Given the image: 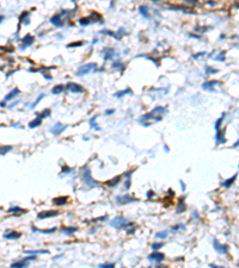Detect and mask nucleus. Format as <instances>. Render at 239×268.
<instances>
[{
    "label": "nucleus",
    "instance_id": "obj_1",
    "mask_svg": "<svg viewBox=\"0 0 239 268\" xmlns=\"http://www.w3.org/2000/svg\"><path fill=\"white\" fill-rule=\"evenodd\" d=\"M95 69H96V63H87V64H84V66L78 68L77 75L78 76H82V75H86V74H89L90 72H92Z\"/></svg>",
    "mask_w": 239,
    "mask_h": 268
},
{
    "label": "nucleus",
    "instance_id": "obj_2",
    "mask_svg": "<svg viewBox=\"0 0 239 268\" xmlns=\"http://www.w3.org/2000/svg\"><path fill=\"white\" fill-rule=\"evenodd\" d=\"M110 225L114 227V228L122 229V228H126V227H129L130 223L127 222V219H124L122 217H117V218H115V219H112V221L110 222Z\"/></svg>",
    "mask_w": 239,
    "mask_h": 268
},
{
    "label": "nucleus",
    "instance_id": "obj_3",
    "mask_svg": "<svg viewBox=\"0 0 239 268\" xmlns=\"http://www.w3.org/2000/svg\"><path fill=\"white\" fill-rule=\"evenodd\" d=\"M81 176H82V179L85 180V182L89 185L90 187H95V186H97V182H96L92 178H91V174H90V170L87 169V168L85 167L84 169L81 170Z\"/></svg>",
    "mask_w": 239,
    "mask_h": 268
},
{
    "label": "nucleus",
    "instance_id": "obj_4",
    "mask_svg": "<svg viewBox=\"0 0 239 268\" xmlns=\"http://www.w3.org/2000/svg\"><path fill=\"white\" fill-rule=\"evenodd\" d=\"M165 255L161 254V253H158V250H154V253H152L151 255H148V260L150 261H156V262H161L164 261Z\"/></svg>",
    "mask_w": 239,
    "mask_h": 268
},
{
    "label": "nucleus",
    "instance_id": "obj_5",
    "mask_svg": "<svg viewBox=\"0 0 239 268\" xmlns=\"http://www.w3.org/2000/svg\"><path fill=\"white\" fill-rule=\"evenodd\" d=\"M213 246H214V249H215L218 253H220V254H226L227 250H228V247H227V246H222V244H220L219 241H216V240L213 241Z\"/></svg>",
    "mask_w": 239,
    "mask_h": 268
},
{
    "label": "nucleus",
    "instance_id": "obj_6",
    "mask_svg": "<svg viewBox=\"0 0 239 268\" xmlns=\"http://www.w3.org/2000/svg\"><path fill=\"white\" fill-rule=\"evenodd\" d=\"M57 214H59V212H56V211H42L40 213H37V218L38 219H46V218H49V217H55Z\"/></svg>",
    "mask_w": 239,
    "mask_h": 268
},
{
    "label": "nucleus",
    "instance_id": "obj_7",
    "mask_svg": "<svg viewBox=\"0 0 239 268\" xmlns=\"http://www.w3.org/2000/svg\"><path fill=\"white\" fill-rule=\"evenodd\" d=\"M116 200H117V203H120V204H127V203L137 201V199L136 198H133V197H129V195H121V197H117Z\"/></svg>",
    "mask_w": 239,
    "mask_h": 268
},
{
    "label": "nucleus",
    "instance_id": "obj_8",
    "mask_svg": "<svg viewBox=\"0 0 239 268\" xmlns=\"http://www.w3.org/2000/svg\"><path fill=\"white\" fill-rule=\"evenodd\" d=\"M67 126H65V125H62L61 123H56L54 126L50 129V132L52 134H54V135H59V134H61L62 131L65 130Z\"/></svg>",
    "mask_w": 239,
    "mask_h": 268
},
{
    "label": "nucleus",
    "instance_id": "obj_9",
    "mask_svg": "<svg viewBox=\"0 0 239 268\" xmlns=\"http://www.w3.org/2000/svg\"><path fill=\"white\" fill-rule=\"evenodd\" d=\"M67 88L71 92H73V93H81L82 91H84V88L81 86H79L77 83H73V82H69L68 85H67Z\"/></svg>",
    "mask_w": 239,
    "mask_h": 268
},
{
    "label": "nucleus",
    "instance_id": "obj_10",
    "mask_svg": "<svg viewBox=\"0 0 239 268\" xmlns=\"http://www.w3.org/2000/svg\"><path fill=\"white\" fill-rule=\"evenodd\" d=\"M22 236L21 232H16V231H10L7 234H4V238L6 240H17Z\"/></svg>",
    "mask_w": 239,
    "mask_h": 268
},
{
    "label": "nucleus",
    "instance_id": "obj_11",
    "mask_svg": "<svg viewBox=\"0 0 239 268\" xmlns=\"http://www.w3.org/2000/svg\"><path fill=\"white\" fill-rule=\"evenodd\" d=\"M220 82L219 81H215V80H212V81H207V82H205L203 85H202V88L203 89H208V91H214L213 89V86H215V85H219Z\"/></svg>",
    "mask_w": 239,
    "mask_h": 268
},
{
    "label": "nucleus",
    "instance_id": "obj_12",
    "mask_svg": "<svg viewBox=\"0 0 239 268\" xmlns=\"http://www.w3.org/2000/svg\"><path fill=\"white\" fill-rule=\"evenodd\" d=\"M50 23L55 25V26H62V20H61V17L60 16H54V17H52V19H50Z\"/></svg>",
    "mask_w": 239,
    "mask_h": 268
},
{
    "label": "nucleus",
    "instance_id": "obj_13",
    "mask_svg": "<svg viewBox=\"0 0 239 268\" xmlns=\"http://www.w3.org/2000/svg\"><path fill=\"white\" fill-rule=\"evenodd\" d=\"M22 42L24 43L23 48L27 47V45H31V44L34 43V37H32V36H30V35H27V36H25V37L22 40Z\"/></svg>",
    "mask_w": 239,
    "mask_h": 268
},
{
    "label": "nucleus",
    "instance_id": "obj_14",
    "mask_svg": "<svg viewBox=\"0 0 239 268\" xmlns=\"http://www.w3.org/2000/svg\"><path fill=\"white\" fill-rule=\"evenodd\" d=\"M18 93H19V89H18V88H14L13 91H11V92L5 97V101H8V100H11V99H13Z\"/></svg>",
    "mask_w": 239,
    "mask_h": 268
},
{
    "label": "nucleus",
    "instance_id": "obj_15",
    "mask_svg": "<svg viewBox=\"0 0 239 268\" xmlns=\"http://www.w3.org/2000/svg\"><path fill=\"white\" fill-rule=\"evenodd\" d=\"M41 123H42V118L41 117H37L35 121H31L30 123H29V127H30V129H32V127H37Z\"/></svg>",
    "mask_w": 239,
    "mask_h": 268
},
{
    "label": "nucleus",
    "instance_id": "obj_16",
    "mask_svg": "<svg viewBox=\"0 0 239 268\" xmlns=\"http://www.w3.org/2000/svg\"><path fill=\"white\" fill-rule=\"evenodd\" d=\"M67 197H59V198H55L54 199V204L55 205H63L67 203Z\"/></svg>",
    "mask_w": 239,
    "mask_h": 268
},
{
    "label": "nucleus",
    "instance_id": "obj_17",
    "mask_svg": "<svg viewBox=\"0 0 239 268\" xmlns=\"http://www.w3.org/2000/svg\"><path fill=\"white\" fill-rule=\"evenodd\" d=\"M185 210V205H184V198H181L179 201H178V206H177V213H181Z\"/></svg>",
    "mask_w": 239,
    "mask_h": 268
},
{
    "label": "nucleus",
    "instance_id": "obj_18",
    "mask_svg": "<svg viewBox=\"0 0 239 268\" xmlns=\"http://www.w3.org/2000/svg\"><path fill=\"white\" fill-rule=\"evenodd\" d=\"M139 13L142 14L145 18H148V7L145 6V5L140 6V7H139Z\"/></svg>",
    "mask_w": 239,
    "mask_h": 268
},
{
    "label": "nucleus",
    "instance_id": "obj_19",
    "mask_svg": "<svg viewBox=\"0 0 239 268\" xmlns=\"http://www.w3.org/2000/svg\"><path fill=\"white\" fill-rule=\"evenodd\" d=\"M236 178H237V174H234V175L232 176V178H230L228 180H226L225 182H222V186H224V187H226V188H228V187H230V186H231V185L233 184V182H234Z\"/></svg>",
    "mask_w": 239,
    "mask_h": 268
},
{
    "label": "nucleus",
    "instance_id": "obj_20",
    "mask_svg": "<svg viewBox=\"0 0 239 268\" xmlns=\"http://www.w3.org/2000/svg\"><path fill=\"white\" fill-rule=\"evenodd\" d=\"M77 230H78L77 228H63V229H61L62 232H63L65 235H67V236H71L72 234H74Z\"/></svg>",
    "mask_w": 239,
    "mask_h": 268
},
{
    "label": "nucleus",
    "instance_id": "obj_21",
    "mask_svg": "<svg viewBox=\"0 0 239 268\" xmlns=\"http://www.w3.org/2000/svg\"><path fill=\"white\" fill-rule=\"evenodd\" d=\"M27 261L25 260H23V261H19V262H14V263H12L11 265V267H16V268H22V267H27Z\"/></svg>",
    "mask_w": 239,
    "mask_h": 268
},
{
    "label": "nucleus",
    "instance_id": "obj_22",
    "mask_svg": "<svg viewBox=\"0 0 239 268\" xmlns=\"http://www.w3.org/2000/svg\"><path fill=\"white\" fill-rule=\"evenodd\" d=\"M32 231H40V232H42V234H53V232H55L56 231V228H53V229H49V230H37V228H35V227H32V229H31Z\"/></svg>",
    "mask_w": 239,
    "mask_h": 268
},
{
    "label": "nucleus",
    "instance_id": "obj_23",
    "mask_svg": "<svg viewBox=\"0 0 239 268\" xmlns=\"http://www.w3.org/2000/svg\"><path fill=\"white\" fill-rule=\"evenodd\" d=\"M120 180H121V176H116V178H114L111 181H109V182H106L108 185H109L110 187H114V186H116L117 184L120 182Z\"/></svg>",
    "mask_w": 239,
    "mask_h": 268
},
{
    "label": "nucleus",
    "instance_id": "obj_24",
    "mask_svg": "<svg viewBox=\"0 0 239 268\" xmlns=\"http://www.w3.org/2000/svg\"><path fill=\"white\" fill-rule=\"evenodd\" d=\"M63 86L62 85H57V86H55L53 89H52V93L53 94H59V93H61L62 91H63Z\"/></svg>",
    "mask_w": 239,
    "mask_h": 268
},
{
    "label": "nucleus",
    "instance_id": "obj_25",
    "mask_svg": "<svg viewBox=\"0 0 239 268\" xmlns=\"http://www.w3.org/2000/svg\"><path fill=\"white\" fill-rule=\"evenodd\" d=\"M8 212H12V213H23V212H25L23 208H21V207H10L8 210H7Z\"/></svg>",
    "mask_w": 239,
    "mask_h": 268
},
{
    "label": "nucleus",
    "instance_id": "obj_26",
    "mask_svg": "<svg viewBox=\"0 0 239 268\" xmlns=\"http://www.w3.org/2000/svg\"><path fill=\"white\" fill-rule=\"evenodd\" d=\"M27 254H35V255H37V254H48L49 251L48 250H27V251H25Z\"/></svg>",
    "mask_w": 239,
    "mask_h": 268
},
{
    "label": "nucleus",
    "instance_id": "obj_27",
    "mask_svg": "<svg viewBox=\"0 0 239 268\" xmlns=\"http://www.w3.org/2000/svg\"><path fill=\"white\" fill-rule=\"evenodd\" d=\"M161 247H164V243H163V242H156V243H153V244L151 246V248L153 249V250H159Z\"/></svg>",
    "mask_w": 239,
    "mask_h": 268
},
{
    "label": "nucleus",
    "instance_id": "obj_28",
    "mask_svg": "<svg viewBox=\"0 0 239 268\" xmlns=\"http://www.w3.org/2000/svg\"><path fill=\"white\" fill-rule=\"evenodd\" d=\"M96 119H97V116H95V117H92V118L90 119V125H91V127H93L95 130H101L99 127L97 126V124H96Z\"/></svg>",
    "mask_w": 239,
    "mask_h": 268
},
{
    "label": "nucleus",
    "instance_id": "obj_29",
    "mask_svg": "<svg viewBox=\"0 0 239 268\" xmlns=\"http://www.w3.org/2000/svg\"><path fill=\"white\" fill-rule=\"evenodd\" d=\"M132 93V91H130L129 88H127V89H124V91H122V92H117L116 94H115V97H117V98H122L124 94H130Z\"/></svg>",
    "mask_w": 239,
    "mask_h": 268
},
{
    "label": "nucleus",
    "instance_id": "obj_30",
    "mask_svg": "<svg viewBox=\"0 0 239 268\" xmlns=\"http://www.w3.org/2000/svg\"><path fill=\"white\" fill-rule=\"evenodd\" d=\"M167 235H169V231H167V230H164V231L158 232V234L156 235V237H157V238H166Z\"/></svg>",
    "mask_w": 239,
    "mask_h": 268
},
{
    "label": "nucleus",
    "instance_id": "obj_31",
    "mask_svg": "<svg viewBox=\"0 0 239 268\" xmlns=\"http://www.w3.org/2000/svg\"><path fill=\"white\" fill-rule=\"evenodd\" d=\"M165 111H166V110H165L164 107H156V108H154V110H153V111H152V113H164Z\"/></svg>",
    "mask_w": 239,
    "mask_h": 268
},
{
    "label": "nucleus",
    "instance_id": "obj_32",
    "mask_svg": "<svg viewBox=\"0 0 239 268\" xmlns=\"http://www.w3.org/2000/svg\"><path fill=\"white\" fill-rule=\"evenodd\" d=\"M12 150V147L11 145H7V147H1V155L7 154V151Z\"/></svg>",
    "mask_w": 239,
    "mask_h": 268
},
{
    "label": "nucleus",
    "instance_id": "obj_33",
    "mask_svg": "<svg viewBox=\"0 0 239 268\" xmlns=\"http://www.w3.org/2000/svg\"><path fill=\"white\" fill-rule=\"evenodd\" d=\"M42 98H44V94H41V95H40V97H38V98L36 99V101L31 104V106H30V108H34V107L36 106V105H37V104H38L40 101H41V99H42Z\"/></svg>",
    "mask_w": 239,
    "mask_h": 268
},
{
    "label": "nucleus",
    "instance_id": "obj_34",
    "mask_svg": "<svg viewBox=\"0 0 239 268\" xmlns=\"http://www.w3.org/2000/svg\"><path fill=\"white\" fill-rule=\"evenodd\" d=\"M105 51L108 53L106 55H105V60H110V59L112 57V55H114V50H112V49H111V50L108 49V50H105Z\"/></svg>",
    "mask_w": 239,
    "mask_h": 268
},
{
    "label": "nucleus",
    "instance_id": "obj_35",
    "mask_svg": "<svg viewBox=\"0 0 239 268\" xmlns=\"http://www.w3.org/2000/svg\"><path fill=\"white\" fill-rule=\"evenodd\" d=\"M79 23H80L81 25H89L90 20L87 19V18H81V19H79Z\"/></svg>",
    "mask_w": 239,
    "mask_h": 268
},
{
    "label": "nucleus",
    "instance_id": "obj_36",
    "mask_svg": "<svg viewBox=\"0 0 239 268\" xmlns=\"http://www.w3.org/2000/svg\"><path fill=\"white\" fill-rule=\"evenodd\" d=\"M49 113H50V111H49V110H44L42 113H40V116H38V117H41V118H43V117H48V116H49Z\"/></svg>",
    "mask_w": 239,
    "mask_h": 268
},
{
    "label": "nucleus",
    "instance_id": "obj_37",
    "mask_svg": "<svg viewBox=\"0 0 239 268\" xmlns=\"http://www.w3.org/2000/svg\"><path fill=\"white\" fill-rule=\"evenodd\" d=\"M80 45H82V42H75V43L68 44L67 47H68V48H73V47H80Z\"/></svg>",
    "mask_w": 239,
    "mask_h": 268
},
{
    "label": "nucleus",
    "instance_id": "obj_38",
    "mask_svg": "<svg viewBox=\"0 0 239 268\" xmlns=\"http://www.w3.org/2000/svg\"><path fill=\"white\" fill-rule=\"evenodd\" d=\"M224 56H225V53H224V51H221L218 57H215V60H216V61H224V60H225V59H224Z\"/></svg>",
    "mask_w": 239,
    "mask_h": 268
},
{
    "label": "nucleus",
    "instance_id": "obj_39",
    "mask_svg": "<svg viewBox=\"0 0 239 268\" xmlns=\"http://www.w3.org/2000/svg\"><path fill=\"white\" fill-rule=\"evenodd\" d=\"M99 267H102V268H111V267H114V263H103V265H99Z\"/></svg>",
    "mask_w": 239,
    "mask_h": 268
},
{
    "label": "nucleus",
    "instance_id": "obj_40",
    "mask_svg": "<svg viewBox=\"0 0 239 268\" xmlns=\"http://www.w3.org/2000/svg\"><path fill=\"white\" fill-rule=\"evenodd\" d=\"M122 66H123V64L121 63V62H118V61H117V62H115V63L112 64V67L115 68V69H120V67H122Z\"/></svg>",
    "mask_w": 239,
    "mask_h": 268
},
{
    "label": "nucleus",
    "instance_id": "obj_41",
    "mask_svg": "<svg viewBox=\"0 0 239 268\" xmlns=\"http://www.w3.org/2000/svg\"><path fill=\"white\" fill-rule=\"evenodd\" d=\"M24 260H25V261H32V260H36V256H35V254H32L31 256H27V257H25Z\"/></svg>",
    "mask_w": 239,
    "mask_h": 268
},
{
    "label": "nucleus",
    "instance_id": "obj_42",
    "mask_svg": "<svg viewBox=\"0 0 239 268\" xmlns=\"http://www.w3.org/2000/svg\"><path fill=\"white\" fill-rule=\"evenodd\" d=\"M71 170H72V169H71L69 167H63L62 168V172H63V173H69Z\"/></svg>",
    "mask_w": 239,
    "mask_h": 268
},
{
    "label": "nucleus",
    "instance_id": "obj_43",
    "mask_svg": "<svg viewBox=\"0 0 239 268\" xmlns=\"http://www.w3.org/2000/svg\"><path fill=\"white\" fill-rule=\"evenodd\" d=\"M130 187V180L129 179H128V180L126 181V185H124V188H126V189H128V188Z\"/></svg>",
    "mask_w": 239,
    "mask_h": 268
},
{
    "label": "nucleus",
    "instance_id": "obj_44",
    "mask_svg": "<svg viewBox=\"0 0 239 268\" xmlns=\"http://www.w3.org/2000/svg\"><path fill=\"white\" fill-rule=\"evenodd\" d=\"M114 112H115V110H106V111H105V114L110 116V114H112Z\"/></svg>",
    "mask_w": 239,
    "mask_h": 268
},
{
    "label": "nucleus",
    "instance_id": "obj_45",
    "mask_svg": "<svg viewBox=\"0 0 239 268\" xmlns=\"http://www.w3.org/2000/svg\"><path fill=\"white\" fill-rule=\"evenodd\" d=\"M179 184H181V188H182V191H185V185H184V182L181 180V181H179Z\"/></svg>",
    "mask_w": 239,
    "mask_h": 268
},
{
    "label": "nucleus",
    "instance_id": "obj_46",
    "mask_svg": "<svg viewBox=\"0 0 239 268\" xmlns=\"http://www.w3.org/2000/svg\"><path fill=\"white\" fill-rule=\"evenodd\" d=\"M202 55H205V53H200V54H195V55H194V56H192V57H194V59H197L198 56H202Z\"/></svg>",
    "mask_w": 239,
    "mask_h": 268
},
{
    "label": "nucleus",
    "instance_id": "obj_47",
    "mask_svg": "<svg viewBox=\"0 0 239 268\" xmlns=\"http://www.w3.org/2000/svg\"><path fill=\"white\" fill-rule=\"evenodd\" d=\"M238 145H239V141L237 142V143H234V144H233V145H232V148H237V147H238Z\"/></svg>",
    "mask_w": 239,
    "mask_h": 268
},
{
    "label": "nucleus",
    "instance_id": "obj_48",
    "mask_svg": "<svg viewBox=\"0 0 239 268\" xmlns=\"http://www.w3.org/2000/svg\"><path fill=\"white\" fill-rule=\"evenodd\" d=\"M133 174V172H129V173H126V176H127V178H129L130 175Z\"/></svg>",
    "mask_w": 239,
    "mask_h": 268
},
{
    "label": "nucleus",
    "instance_id": "obj_49",
    "mask_svg": "<svg viewBox=\"0 0 239 268\" xmlns=\"http://www.w3.org/2000/svg\"><path fill=\"white\" fill-rule=\"evenodd\" d=\"M192 216H194V217H196V218H197V217H198L197 212H194V213H192Z\"/></svg>",
    "mask_w": 239,
    "mask_h": 268
}]
</instances>
